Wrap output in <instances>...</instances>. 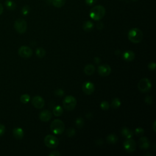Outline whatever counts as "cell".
<instances>
[{"mask_svg":"<svg viewBox=\"0 0 156 156\" xmlns=\"http://www.w3.org/2000/svg\"><path fill=\"white\" fill-rule=\"evenodd\" d=\"M105 15V9L101 5H98L91 9L89 15L91 19L95 21L101 20Z\"/></svg>","mask_w":156,"mask_h":156,"instance_id":"obj_1","label":"cell"},{"mask_svg":"<svg viewBox=\"0 0 156 156\" xmlns=\"http://www.w3.org/2000/svg\"><path fill=\"white\" fill-rule=\"evenodd\" d=\"M143 34L138 28H132L128 32V38L133 43H139L143 39Z\"/></svg>","mask_w":156,"mask_h":156,"instance_id":"obj_2","label":"cell"},{"mask_svg":"<svg viewBox=\"0 0 156 156\" xmlns=\"http://www.w3.org/2000/svg\"><path fill=\"white\" fill-rule=\"evenodd\" d=\"M50 129L55 135H60L65 130V124L62 121L58 119H54L50 125Z\"/></svg>","mask_w":156,"mask_h":156,"instance_id":"obj_3","label":"cell"},{"mask_svg":"<svg viewBox=\"0 0 156 156\" xmlns=\"http://www.w3.org/2000/svg\"><path fill=\"white\" fill-rule=\"evenodd\" d=\"M77 104L76 99L71 95L66 96L63 101V105L67 111H71L76 107Z\"/></svg>","mask_w":156,"mask_h":156,"instance_id":"obj_4","label":"cell"},{"mask_svg":"<svg viewBox=\"0 0 156 156\" xmlns=\"http://www.w3.org/2000/svg\"><path fill=\"white\" fill-rule=\"evenodd\" d=\"M152 87V83L147 78H143L138 83V88L142 93L148 92Z\"/></svg>","mask_w":156,"mask_h":156,"instance_id":"obj_5","label":"cell"},{"mask_svg":"<svg viewBox=\"0 0 156 156\" xmlns=\"http://www.w3.org/2000/svg\"><path fill=\"white\" fill-rule=\"evenodd\" d=\"M44 144L49 148L54 149L58 146L59 142L57 137L52 135H48L44 139Z\"/></svg>","mask_w":156,"mask_h":156,"instance_id":"obj_6","label":"cell"},{"mask_svg":"<svg viewBox=\"0 0 156 156\" xmlns=\"http://www.w3.org/2000/svg\"><path fill=\"white\" fill-rule=\"evenodd\" d=\"M14 28L19 34H23L26 31L27 23L23 18L17 19L14 23Z\"/></svg>","mask_w":156,"mask_h":156,"instance_id":"obj_7","label":"cell"},{"mask_svg":"<svg viewBox=\"0 0 156 156\" xmlns=\"http://www.w3.org/2000/svg\"><path fill=\"white\" fill-rule=\"evenodd\" d=\"M123 146L124 149L128 152H132L135 151L136 147V144L135 140L132 138H127L126 139L124 143Z\"/></svg>","mask_w":156,"mask_h":156,"instance_id":"obj_8","label":"cell"},{"mask_svg":"<svg viewBox=\"0 0 156 156\" xmlns=\"http://www.w3.org/2000/svg\"><path fill=\"white\" fill-rule=\"evenodd\" d=\"M18 54L23 58H29L32 55V50L30 48L27 46H22L18 49Z\"/></svg>","mask_w":156,"mask_h":156,"instance_id":"obj_9","label":"cell"},{"mask_svg":"<svg viewBox=\"0 0 156 156\" xmlns=\"http://www.w3.org/2000/svg\"><path fill=\"white\" fill-rule=\"evenodd\" d=\"M112 71L111 67L107 64H102L98 66V74L102 77L108 76Z\"/></svg>","mask_w":156,"mask_h":156,"instance_id":"obj_10","label":"cell"},{"mask_svg":"<svg viewBox=\"0 0 156 156\" xmlns=\"http://www.w3.org/2000/svg\"><path fill=\"white\" fill-rule=\"evenodd\" d=\"M94 85L92 82L90 81H87L83 83L82 91L85 94L87 95L91 94L94 92Z\"/></svg>","mask_w":156,"mask_h":156,"instance_id":"obj_11","label":"cell"},{"mask_svg":"<svg viewBox=\"0 0 156 156\" xmlns=\"http://www.w3.org/2000/svg\"><path fill=\"white\" fill-rule=\"evenodd\" d=\"M32 104L37 108H42L44 105V101L42 97L36 96L32 98Z\"/></svg>","mask_w":156,"mask_h":156,"instance_id":"obj_12","label":"cell"},{"mask_svg":"<svg viewBox=\"0 0 156 156\" xmlns=\"http://www.w3.org/2000/svg\"><path fill=\"white\" fill-rule=\"evenodd\" d=\"M52 118V113L49 110H44L41 111L39 115L40 119L43 122H48Z\"/></svg>","mask_w":156,"mask_h":156,"instance_id":"obj_13","label":"cell"},{"mask_svg":"<svg viewBox=\"0 0 156 156\" xmlns=\"http://www.w3.org/2000/svg\"><path fill=\"white\" fill-rule=\"evenodd\" d=\"M138 144L141 149H147L150 147V141L149 139L146 136H142L139 139Z\"/></svg>","mask_w":156,"mask_h":156,"instance_id":"obj_14","label":"cell"},{"mask_svg":"<svg viewBox=\"0 0 156 156\" xmlns=\"http://www.w3.org/2000/svg\"><path fill=\"white\" fill-rule=\"evenodd\" d=\"M135 53L130 50L126 51L122 54V58L126 62H131L135 58Z\"/></svg>","mask_w":156,"mask_h":156,"instance_id":"obj_15","label":"cell"},{"mask_svg":"<svg viewBox=\"0 0 156 156\" xmlns=\"http://www.w3.org/2000/svg\"><path fill=\"white\" fill-rule=\"evenodd\" d=\"M13 135L17 140H21L24 136V131L20 127H16L13 130Z\"/></svg>","mask_w":156,"mask_h":156,"instance_id":"obj_16","label":"cell"},{"mask_svg":"<svg viewBox=\"0 0 156 156\" xmlns=\"http://www.w3.org/2000/svg\"><path fill=\"white\" fill-rule=\"evenodd\" d=\"M94 71H95V68L94 65H93L92 64L87 65L83 69V71L85 74L88 76L93 75L94 73Z\"/></svg>","mask_w":156,"mask_h":156,"instance_id":"obj_17","label":"cell"},{"mask_svg":"<svg viewBox=\"0 0 156 156\" xmlns=\"http://www.w3.org/2000/svg\"><path fill=\"white\" fill-rule=\"evenodd\" d=\"M121 134L126 139L131 138L133 135V132L126 127H124L121 130Z\"/></svg>","mask_w":156,"mask_h":156,"instance_id":"obj_18","label":"cell"},{"mask_svg":"<svg viewBox=\"0 0 156 156\" xmlns=\"http://www.w3.org/2000/svg\"><path fill=\"white\" fill-rule=\"evenodd\" d=\"M82 27L85 32H90L94 27V24L91 21H86L83 23Z\"/></svg>","mask_w":156,"mask_h":156,"instance_id":"obj_19","label":"cell"},{"mask_svg":"<svg viewBox=\"0 0 156 156\" xmlns=\"http://www.w3.org/2000/svg\"><path fill=\"white\" fill-rule=\"evenodd\" d=\"M106 140L107 141V142L110 144H115L116 143V141H118V137L117 136L114 134V133H112L108 135L107 138Z\"/></svg>","mask_w":156,"mask_h":156,"instance_id":"obj_20","label":"cell"},{"mask_svg":"<svg viewBox=\"0 0 156 156\" xmlns=\"http://www.w3.org/2000/svg\"><path fill=\"white\" fill-rule=\"evenodd\" d=\"M5 5L6 8L10 10H13L16 8V4L12 0H6L5 1Z\"/></svg>","mask_w":156,"mask_h":156,"instance_id":"obj_21","label":"cell"},{"mask_svg":"<svg viewBox=\"0 0 156 156\" xmlns=\"http://www.w3.org/2000/svg\"><path fill=\"white\" fill-rule=\"evenodd\" d=\"M121 103L120 99L118 98H115L112 101L111 107L114 109H116L121 106Z\"/></svg>","mask_w":156,"mask_h":156,"instance_id":"obj_22","label":"cell"},{"mask_svg":"<svg viewBox=\"0 0 156 156\" xmlns=\"http://www.w3.org/2000/svg\"><path fill=\"white\" fill-rule=\"evenodd\" d=\"M53 113L55 116H60L63 114V108L60 105L55 106L53 109Z\"/></svg>","mask_w":156,"mask_h":156,"instance_id":"obj_23","label":"cell"},{"mask_svg":"<svg viewBox=\"0 0 156 156\" xmlns=\"http://www.w3.org/2000/svg\"><path fill=\"white\" fill-rule=\"evenodd\" d=\"M65 2L66 0H53L52 4L55 7L60 8L65 5Z\"/></svg>","mask_w":156,"mask_h":156,"instance_id":"obj_24","label":"cell"},{"mask_svg":"<svg viewBox=\"0 0 156 156\" xmlns=\"http://www.w3.org/2000/svg\"><path fill=\"white\" fill-rule=\"evenodd\" d=\"M35 53H36V55L39 58H43L45 54H46V51L44 49V48H38L37 49H36V51H35Z\"/></svg>","mask_w":156,"mask_h":156,"instance_id":"obj_25","label":"cell"},{"mask_svg":"<svg viewBox=\"0 0 156 156\" xmlns=\"http://www.w3.org/2000/svg\"><path fill=\"white\" fill-rule=\"evenodd\" d=\"M30 100V96L28 94H24L20 97V101L23 104H27Z\"/></svg>","mask_w":156,"mask_h":156,"instance_id":"obj_26","label":"cell"},{"mask_svg":"<svg viewBox=\"0 0 156 156\" xmlns=\"http://www.w3.org/2000/svg\"><path fill=\"white\" fill-rule=\"evenodd\" d=\"M30 7L29 5H26L23 6V8L21 9V13H22V15H24V16L27 15L29 13V12H30Z\"/></svg>","mask_w":156,"mask_h":156,"instance_id":"obj_27","label":"cell"},{"mask_svg":"<svg viewBox=\"0 0 156 156\" xmlns=\"http://www.w3.org/2000/svg\"><path fill=\"white\" fill-rule=\"evenodd\" d=\"M100 107L101 109H102L103 110H107L110 107V105L108 104V102L106 101H102L100 104Z\"/></svg>","mask_w":156,"mask_h":156,"instance_id":"obj_28","label":"cell"},{"mask_svg":"<svg viewBox=\"0 0 156 156\" xmlns=\"http://www.w3.org/2000/svg\"><path fill=\"white\" fill-rule=\"evenodd\" d=\"M83 124H84V122H83V119L79 117V118H77L76 120V125L77 127L79 128H81L83 126Z\"/></svg>","mask_w":156,"mask_h":156,"instance_id":"obj_29","label":"cell"},{"mask_svg":"<svg viewBox=\"0 0 156 156\" xmlns=\"http://www.w3.org/2000/svg\"><path fill=\"white\" fill-rule=\"evenodd\" d=\"M144 133V130L141 127H137L135 130V134L137 136H142Z\"/></svg>","mask_w":156,"mask_h":156,"instance_id":"obj_30","label":"cell"},{"mask_svg":"<svg viewBox=\"0 0 156 156\" xmlns=\"http://www.w3.org/2000/svg\"><path fill=\"white\" fill-rule=\"evenodd\" d=\"M66 135L69 137H72V136H74V135H75V130L74 129H73V128H69V129L67 130Z\"/></svg>","mask_w":156,"mask_h":156,"instance_id":"obj_31","label":"cell"},{"mask_svg":"<svg viewBox=\"0 0 156 156\" xmlns=\"http://www.w3.org/2000/svg\"><path fill=\"white\" fill-rule=\"evenodd\" d=\"M54 94L58 96H62L64 94V91L62 89L58 88L54 91Z\"/></svg>","mask_w":156,"mask_h":156,"instance_id":"obj_32","label":"cell"},{"mask_svg":"<svg viewBox=\"0 0 156 156\" xmlns=\"http://www.w3.org/2000/svg\"><path fill=\"white\" fill-rule=\"evenodd\" d=\"M61 155V154L57 151H51V152H49V156H60Z\"/></svg>","mask_w":156,"mask_h":156,"instance_id":"obj_33","label":"cell"},{"mask_svg":"<svg viewBox=\"0 0 156 156\" xmlns=\"http://www.w3.org/2000/svg\"><path fill=\"white\" fill-rule=\"evenodd\" d=\"M97 1L98 0H85V3L87 5L91 6L94 5L97 2Z\"/></svg>","mask_w":156,"mask_h":156,"instance_id":"obj_34","label":"cell"},{"mask_svg":"<svg viewBox=\"0 0 156 156\" xmlns=\"http://www.w3.org/2000/svg\"><path fill=\"white\" fill-rule=\"evenodd\" d=\"M148 68L150 70H154L155 68V63L154 62H152L149 63L148 65Z\"/></svg>","mask_w":156,"mask_h":156,"instance_id":"obj_35","label":"cell"},{"mask_svg":"<svg viewBox=\"0 0 156 156\" xmlns=\"http://www.w3.org/2000/svg\"><path fill=\"white\" fill-rule=\"evenodd\" d=\"M145 102H146V103H147L148 104H151L152 103V97L150 96H147L145 98Z\"/></svg>","mask_w":156,"mask_h":156,"instance_id":"obj_36","label":"cell"},{"mask_svg":"<svg viewBox=\"0 0 156 156\" xmlns=\"http://www.w3.org/2000/svg\"><path fill=\"white\" fill-rule=\"evenodd\" d=\"M5 130V126L3 124H0V136H2L4 133Z\"/></svg>","mask_w":156,"mask_h":156,"instance_id":"obj_37","label":"cell"},{"mask_svg":"<svg viewBox=\"0 0 156 156\" xmlns=\"http://www.w3.org/2000/svg\"><path fill=\"white\" fill-rule=\"evenodd\" d=\"M96 27H97V28H98L99 30L102 29L103 28V23H102V22H101V21H99V22L97 23V24H96Z\"/></svg>","mask_w":156,"mask_h":156,"instance_id":"obj_38","label":"cell"},{"mask_svg":"<svg viewBox=\"0 0 156 156\" xmlns=\"http://www.w3.org/2000/svg\"><path fill=\"white\" fill-rule=\"evenodd\" d=\"M100 61H101V60H100V58L99 57H95L94 58V62H95L96 63L98 64L100 62Z\"/></svg>","mask_w":156,"mask_h":156,"instance_id":"obj_39","label":"cell"},{"mask_svg":"<svg viewBox=\"0 0 156 156\" xmlns=\"http://www.w3.org/2000/svg\"><path fill=\"white\" fill-rule=\"evenodd\" d=\"M3 10H4V9H3L2 5L0 3V15L2 13V12H3Z\"/></svg>","mask_w":156,"mask_h":156,"instance_id":"obj_40","label":"cell"},{"mask_svg":"<svg viewBox=\"0 0 156 156\" xmlns=\"http://www.w3.org/2000/svg\"><path fill=\"white\" fill-rule=\"evenodd\" d=\"M153 129L154 131H155V121H154V124H153Z\"/></svg>","mask_w":156,"mask_h":156,"instance_id":"obj_41","label":"cell"},{"mask_svg":"<svg viewBox=\"0 0 156 156\" xmlns=\"http://www.w3.org/2000/svg\"><path fill=\"white\" fill-rule=\"evenodd\" d=\"M132 1H138V0H132Z\"/></svg>","mask_w":156,"mask_h":156,"instance_id":"obj_42","label":"cell"}]
</instances>
